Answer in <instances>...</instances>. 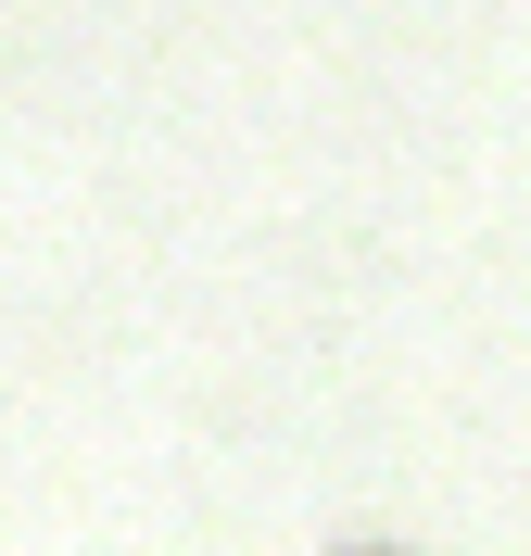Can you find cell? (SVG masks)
Returning <instances> with one entry per match:
<instances>
[]
</instances>
